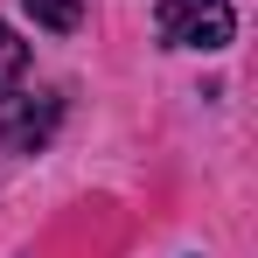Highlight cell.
Segmentation results:
<instances>
[{"label": "cell", "instance_id": "277c9868", "mask_svg": "<svg viewBox=\"0 0 258 258\" xmlns=\"http://www.w3.org/2000/svg\"><path fill=\"white\" fill-rule=\"evenodd\" d=\"M21 77H28V42H21V35L0 21V91H14Z\"/></svg>", "mask_w": 258, "mask_h": 258}, {"label": "cell", "instance_id": "6da1fadb", "mask_svg": "<svg viewBox=\"0 0 258 258\" xmlns=\"http://www.w3.org/2000/svg\"><path fill=\"white\" fill-rule=\"evenodd\" d=\"M237 35L230 0H161V42L168 49H223Z\"/></svg>", "mask_w": 258, "mask_h": 258}, {"label": "cell", "instance_id": "3957f363", "mask_svg": "<svg viewBox=\"0 0 258 258\" xmlns=\"http://www.w3.org/2000/svg\"><path fill=\"white\" fill-rule=\"evenodd\" d=\"M21 7H28L42 28H56V35H70V28L84 21V0H21Z\"/></svg>", "mask_w": 258, "mask_h": 258}, {"label": "cell", "instance_id": "7a4b0ae2", "mask_svg": "<svg viewBox=\"0 0 258 258\" xmlns=\"http://www.w3.org/2000/svg\"><path fill=\"white\" fill-rule=\"evenodd\" d=\"M49 126H56V98H42V105H28L14 126L0 133V147H42L49 140Z\"/></svg>", "mask_w": 258, "mask_h": 258}]
</instances>
